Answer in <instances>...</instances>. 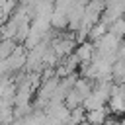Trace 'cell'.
Returning <instances> with one entry per match:
<instances>
[{"label": "cell", "mask_w": 125, "mask_h": 125, "mask_svg": "<svg viewBox=\"0 0 125 125\" xmlns=\"http://www.w3.org/2000/svg\"><path fill=\"white\" fill-rule=\"evenodd\" d=\"M105 33H107V25L102 23V21H96V23L88 29V41H96V39H100V37L105 35Z\"/></svg>", "instance_id": "cell-7"}, {"label": "cell", "mask_w": 125, "mask_h": 125, "mask_svg": "<svg viewBox=\"0 0 125 125\" xmlns=\"http://www.w3.org/2000/svg\"><path fill=\"white\" fill-rule=\"evenodd\" d=\"M109 115H111V113H109L107 105H102V107H98V109H90V111H86L84 121L90 123V125H104V121H105Z\"/></svg>", "instance_id": "cell-2"}, {"label": "cell", "mask_w": 125, "mask_h": 125, "mask_svg": "<svg viewBox=\"0 0 125 125\" xmlns=\"http://www.w3.org/2000/svg\"><path fill=\"white\" fill-rule=\"evenodd\" d=\"M105 105H107L109 113H113V115H125V100H121L117 96H111Z\"/></svg>", "instance_id": "cell-5"}, {"label": "cell", "mask_w": 125, "mask_h": 125, "mask_svg": "<svg viewBox=\"0 0 125 125\" xmlns=\"http://www.w3.org/2000/svg\"><path fill=\"white\" fill-rule=\"evenodd\" d=\"M107 31L111 35H115L117 39H125V20L123 18H117L115 21H111L107 25Z\"/></svg>", "instance_id": "cell-6"}, {"label": "cell", "mask_w": 125, "mask_h": 125, "mask_svg": "<svg viewBox=\"0 0 125 125\" xmlns=\"http://www.w3.org/2000/svg\"><path fill=\"white\" fill-rule=\"evenodd\" d=\"M62 104L68 107V109H72V107H76V105H80L82 104V100H80V96L74 92V90H70L66 96H64V100H62Z\"/></svg>", "instance_id": "cell-9"}, {"label": "cell", "mask_w": 125, "mask_h": 125, "mask_svg": "<svg viewBox=\"0 0 125 125\" xmlns=\"http://www.w3.org/2000/svg\"><path fill=\"white\" fill-rule=\"evenodd\" d=\"M119 41H121V39H117L115 35H111V33L107 31L105 35H102L100 39L94 41V51H98V53H102V55H113L115 49H117V45H119Z\"/></svg>", "instance_id": "cell-1"}, {"label": "cell", "mask_w": 125, "mask_h": 125, "mask_svg": "<svg viewBox=\"0 0 125 125\" xmlns=\"http://www.w3.org/2000/svg\"><path fill=\"white\" fill-rule=\"evenodd\" d=\"M74 55L78 57L80 62H90L92 61V55H94V43L92 41H82L76 45L74 49Z\"/></svg>", "instance_id": "cell-4"}, {"label": "cell", "mask_w": 125, "mask_h": 125, "mask_svg": "<svg viewBox=\"0 0 125 125\" xmlns=\"http://www.w3.org/2000/svg\"><path fill=\"white\" fill-rule=\"evenodd\" d=\"M49 23H51V27H53V29H57V31L66 29V25H68V16H66V10L55 8V10L51 12V16H49Z\"/></svg>", "instance_id": "cell-3"}, {"label": "cell", "mask_w": 125, "mask_h": 125, "mask_svg": "<svg viewBox=\"0 0 125 125\" xmlns=\"http://www.w3.org/2000/svg\"><path fill=\"white\" fill-rule=\"evenodd\" d=\"M84 115H86V109H84L82 105H76V107H72V109H70L68 119H70V121H74V123H80V121H84Z\"/></svg>", "instance_id": "cell-10"}, {"label": "cell", "mask_w": 125, "mask_h": 125, "mask_svg": "<svg viewBox=\"0 0 125 125\" xmlns=\"http://www.w3.org/2000/svg\"><path fill=\"white\" fill-rule=\"evenodd\" d=\"M113 125H125V117H113Z\"/></svg>", "instance_id": "cell-11"}, {"label": "cell", "mask_w": 125, "mask_h": 125, "mask_svg": "<svg viewBox=\"0 0 125 125\" xmlns=\"http://www.w3.org/2000/svg\"><path fill=\"white\" fill-rule=\"evenodd\" d=\"M16 45H18V43H16L14 39H0V61L8 59V57L14 53Z\"/></svg>", "instance_id": "cell-8"}]
</instances>
